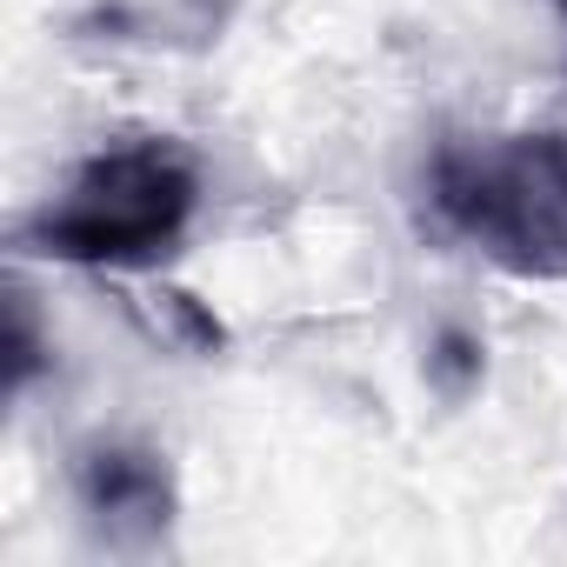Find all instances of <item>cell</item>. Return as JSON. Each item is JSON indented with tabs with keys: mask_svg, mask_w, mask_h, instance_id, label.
<instances>
[{
	"mask_svg": "<svg viewBox=\"0 0 567 567\" xmlns=\"http://www.w3.org/2000/svg\"><path fill=\"white\" fill-rule=\"evenodd\" d=\"M41 368H48V334H41L34 295L28 288H8V394L21 401Z\"/></svg>",
	"mask_w": 567,
	"mask_h": 567,
	"instance_id": "277c9868",
	"label": "cell"
},
{
	"mask_svg": "<svg viewBox=\"0 0 567 567\" xmlns=\"http://www.w3.org/2000/svg\"><path fill=\"white\" fill-rule=\"evenodd\" d=\"M554 14H560V28H567V0H554Z\"/></svg>",
	"mask_w": 567,
	"mask_h": 567,
	"instance_id": "5b68a950",
	"label": "cell"
},
{
	"mask_svg": "<svg viewBox=\"0 0 567 567\" xmlns=\"http://www.w3.org/2000/svg\"><path fill=\"white\" fill-rule=\"evenodd\" d=\"M427 207L501 274L567 280V134H441Z\"/></svg>",
	"mask_w": 567,
	"mask_h": 567,
	"instance_id": "7a4b0ae2",
	"label": "cell"
},
{
	"mask_svg": "<svg viewBox=\"0 0 567 567\" xmlns=\"http://www.w3.org/2000/svg\"><path fill=\"white\" fill-rule=\"evenodd\" d=\"M74 494H81L87 527L121 554H141V547L167 540V527H174V474L154 447H134V441L87 447L74 461Z\"/></svg>",
	"mask_w": 567,
	"mask_h": 567,
	"instance_id": "3957f363",
	"label": "cell"
},
{
	"mask_svg": "<svg viewBox=\"0 0 567 567\" xmlns=\"http://www.w3.org/2000/svg\"><path fill=\"white\" fill-rule=\"evenodd\" d=\"M200 207V167L181 141L167 134H127L101 154H87L68 187L21 220V247L68 260V267H154L167 260Z\"/></svg>",
	"mask_w": 567,
	"mask_h": 567,
	"instance_id": "6da1fadb",
	"label": "cell"
}]
</instances>
